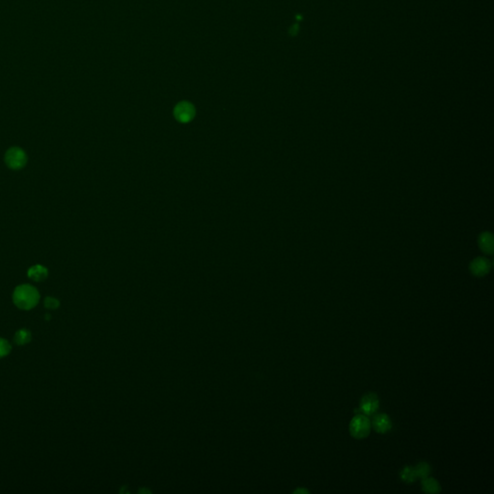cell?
<instances>
[{
    "label": "cell",
    "instance_id": "obj_10",
    "mask_svg": "<svg viewBox=\"0 0 494 494\" xmlns=\"http://www.w3.org/2000/svg\"><path fill=\"white\" fill-rule=\"evenodd\" d=\"M422 489L426 494H438L441 491L439 484L433 478H424L422 481Z\"/></svg>",
    "mask_w": 494,
    "mask_h": 494
},
{
    "label": "cell",
    "instance_id": "obj_1",
    "mask_svg": "<svg viewBox=\"0 0 494 494\" xmlns=\"http://www.w3.org/2000/svg\"><path fill=\"white\" fill-rule=\"evenodd\" d=\"M40 300V293L38 290L29 285H19L13 292L14 304L20 310H31L38 304Z\"/></svg>",
    "mask_w": 494,
    "mask_h": 494
},
{
    "label": "cell",
    "instance_id": "obj_7",
    "mask_svg": "<svg viewBox=\"0 0 494 494\" xmlns=\"http://www.w3.org/2000/svg\"><path fill=\"white\" fill-rule=\"evenodd\" d=\"M491 263L485 258H477L470 265V271L476 276H484L490 272Z\"/></svg>",
    "mask_w": 494,
    "mask_h": 494
},
{
    "label": "cell",
    "instance_id": "obj_9",
    "mask_svg": "<svg viewBox=\"0 0 494 494\" xmlns=\"http://www.w3.org/2000/svg\"><path fill=\"white\" fill-rule=\"evenodd\" d=\"M479 244L482 250L487 254H492L494 251V238L490 233H484L480 236Z\"/></svg>",
    "mask_w": 494,
    "mask_h": 494
},
{
    "label": "cell",
    "instance_id": "obj_2",
    "mask_svg": "<svg viewBox=\"0 0 494 494\" xmlns=\"http://www.w3.org/2000/svg\"><path fill=\"white\" fill-rule=\"evenodd\" d=\"M5 163L13 170H19L27 163V154L19 147L10 148L5 153Z\"/></svg>",
    "mask_w": 494,
    "mask_h": 494
},
{
    "label": "cell",
    "instance_id": "obj_8",
    "mask_svg": "<svg viewBox=\"0 0 494 494\" xmlns=\"http://www.w3.org/2000/svg\"><path fill=\"white\" fill-rule=\"evenodd\" d=\"M48 275H49L48 269L42 265H35L27 272V276L36 282H42L46 280Z\"/></svg>",
    "mask_w": 494,
    "mask_h": 494
},
{
    "label": "cell",
    "instance_id": "obj_3",
    "mask_svg": "<svg viewBox=\"0 0 494 494\" xmlns=\"http://www.w3.org/2000/svg\"><path fill=\"white\" fill-rule=\"evenodd\" d=\"M371 429V422L369 418L365 415H356L353 417L350 424V431L351 434L357 438H365L369 435Z\"/></svg>",
    "mask_w": 494,
    "mask_h": 494
},
{
    "label": "cell",
    "instance_id": "obj_16",
    "mask_svg": "<svg viewBox=\"0 0 494 494\" xmlns=\"http://www.w3.org/2000/svg\"><path fill=\"white\" fill-rule=\"evenodd\" d=\"M298 31V25L297 24H294L291 28H290V33L291 35H295L297 33Z\"/></svg>",
    "mask_w": 494,
    "mask_h": 494
},
{
    "label": "cell",
    "instance_id": "obj_13",
    "mask_svg": "<svg viewBox=\"0 0 494 494\" xmlns=\"http://www.w3.org/2000/svg\"><path fill=\"white\" fill-rule=\"evenodd\" d=\"M414 470L417 478L424 479L428 476L430 472V467L426 462H420L416 467H414Z\"/></svg>",
    "mask_w": 494,
    "mask_h": 494
},
{
    "label": "cell",
    "instance_id": "obj_11",
    "mask_svg": "<svg viewBox=\"0 0 494 494\" xmlns=\"http://www.w3.org/2000/svg\"><path fill=\"white\" fill-rule=\"evenodd\" d=\"M31 339H32L31 332L25 328H21V329L17 330L15 336H14V341L18 346L26 345L31 341Z\"/></svg>",
    "mask_w": 494,
    "mask_h": 494
},
{
    "label": "cell",
    "instance_id": "obj_15",
    "mask_svg": "<svg viewBox=\"0 0 494 494\" xmlns=\"http://www.w3.org/2000/svg\"><path fill=\"white\" fill-rule=\"evenodd\" d=\"M44 306L46 307L47 309H49V310H56V309H58V307L60 306V302L55 297L48 296V297L45 298Z\"/></svg>",
    "mask_w": 494,
    "mask_h": 494
},
{
    "label": "cell",
    "instance_id": "obj_4",
    "mask_svg": "<svg viewBox=\"0 0 494 494\" xmlns=\"http://www.w3.org/2000/svg\"><path fill=\"white\" fill-rule=\"evenodd\" d=\"M379 408V400L375 393L365 395L360 402V409L365 415H373Z\"/></svg>",
    "mask_w": 494,
    "mask_h": 494
},
{
    "label": "cell",
    "instance_id": "obj_12",
    "mask_svg": "<svg viewBox=\"0 0 494 494\" xmlns=\"http://www.w3.org/2000/svg\"><path fill=\"white\" fill-rule=\"evenodd\" d=\"M401 478L403 481H405L407 483H413L417 479L414 467H410V466L405 467L401 473Z\"/></svg>",
    "mask_w": 494,
    "mask_h": 494
},
{
    "label": "cell",
    "instance_id": "obj_5",
    "mask_svg": "<svg viewBox=\"0 0 494 494\" xmlns=\"http://www.w3.org/2000/svg\"><path fill=\"white\" fill-rule=\"evenodd\" d=\"M175 117L182 123H188L193 119L195 115V110L192 104L184 102L179 103L175 108Z\"/></svg>",
    "mask_w": 494,
    "mask_h": 494
},
{
    "label": "cell",
    "instance_id": "obj_6",
    "mask_svg": "<svg viewBox=\"0 0 494 494\" xmlns=\"http://www.w3.org/2000/svg\"><path fill=\"white\" fill-rule=\"evenodd\" d=\"M372 426H374L375 431H377L379 433H385L391 429L392 423H391V420H390L388 415L380 413V414H376L373 418Z\"/></svg>",
    "mask_w": 494,
    "mask_h": 494
},
{
    "label": "cell",
    "instance_id": "obj_14",
    "mask_svg": "<svg viewBox=\"0 0 494 494\" xmlns=\"http://www.w3.org/2000/svg\"><path fill=\"white\" fill-rule=\"evenodd\" d=\"M12 351V346L4 338H0V359L6 357Z\"/></svg>",
    "mask_w": 494,
    "mask_h": 494
}]
</instances>
